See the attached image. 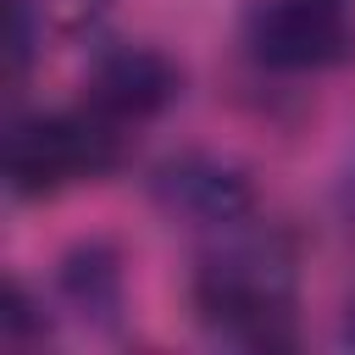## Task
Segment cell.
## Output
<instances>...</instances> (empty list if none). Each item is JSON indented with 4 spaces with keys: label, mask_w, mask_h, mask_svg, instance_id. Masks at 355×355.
<instances>
[{
    "label": "cell",
    "mask_w": 355,
    "mask_h": 355,
    "mask_svg": "<svg viewBox=\"0 0 355 355\" xmlns=\"http://www.w3.org/2000/svg\"><path fill=\"white\" fill-rule=\"evenodd\" d=\"M294 288H300V255L283 227L239 222L227 233H211V250L194 266V311L200 322L244 349H288L294 344Z\"/></svg>",
    "instance_id": "obj_1"
},
{
    "label": "cell",
    "mask_w": 355,
    "mask_h": 355,
    "mask_svg": "<svg viewBox=\"0 0 355 355\" xmlns=\"http://www.w3.org/2000/svg\"><path fill=\"white\" fill-rule=\"evenodd\" d=\"M122 161V128L89 105L28 111L6 133V189L17 200H50L72 183L105 178Z\"/></svg>",
    "instance_id": "obj_2"
},
{
    "label": "cell",
    "mask_w": 355,
    "mask_h": 355,
    "mask_svg": "<svg viewBox=\"0 0 355 355\" xmlns=\"http://www.w3.org/2000/svg\"><path fill=\"white\" fill-rule=\"evenodd\" d=\"M239 44L261 72L300 78L338 67L355 50V28L344 0H250L239 22Z\"/></svg>",
    "instance_id": "obj_3"
},
{
    "label": "cell",
    "mask_w": 355,
    "mask_h": 355,
    "mask_svg": "<svg viewBox=\"0 0 355 355\" xmlns=\"http://www.w3.org/2000/svg\"><path fill=\"white\" fill-rule=\"evenodd\" d=\"M150 200L166 222L227 233L255 216V178L216 150H178L150 166Z\"/></svg>",
    "instance_id": "obj_4"
},
{
    "label": "cell",
    "mask_w": 355,
    "mask_h": 355,
    "mask_svg": "<svg viewBox=\"0 0 355 355\" xmlns=\"http://www.w3.org/2000/svg\"><path fill=\"white\" fill-rule=\"evenodd\" d=\"M178 94H183V67L155 44L100 50L89 78H83V105L100 111L105 122H116L122 133L139 122H155Z\"/></svg>",
    "instance_id": "obj_5"
},
{
    "label": "cell",
    "mask_w": 355,
    "mask_h": 355,
    "mask_svg": "<svg viewBox=\"0 0 355 355\" xmlns=\"http://www.w3.org/2000/svg\"><path fill=\"white\" fill-rule=\"evenodd\" d=\"M55 311H67L83 327H116L122 305H128V277H122V255L105 239H83L55 261Z\"/></svg>",
    "instance_id": "obj_6"
},
{
    "label": "cell",
    "mask_w": 355,
    "mask_h": 355,
    "mask_svg": "<svg viewBox=\"0 0 355 355\" xmlns=\"http://www.w3.org/2000/svg\"><path fill=\"white\" fill-rule=\"evenodd\" d=\"M44 333H50V322H44L39 300H33L22 283H11V288H6V311H0V338H6V344H39Z\"/></svg>",
    "instance_id": "obj_7"
},
{
    "label": "cell",
    "mask_w": 355,
    "mask_h": 355,
    "mask_svg": "<svg viewBox=\"0 0 355 355\" xmlns=\"http://www.w3.org/2000/svg\"><path fill=\"white\" fill-rule=\"evenodd\" d=\"M338 205L355 216V161H349V172H344V183H338Z\"/></svg>",
    "instance_id": "obj_8"
},
{
    "label": "cell",
    "mask_w": 355,
    "mask_h": 355,
    "mask_svg": "<svg viewBox=\"0 0 355 355\" xmlns=\"http://www.w3.org/2000/svg\"><path fill=\"white\" fill-rule=\"evenodd\" d=\"M344 344H355V294H349V305H344Z\"/></svg>",
    "instance_id": "obj_9"
}]
</instances>
